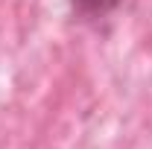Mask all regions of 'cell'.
Masks as SVG:
<instances>
[{"label": "cell", "mask_w": 152, "mask_h": 149, "mask_svg": "<svg viewBox=\"0 0 152 149\" xmlns=\"http://www.w3.org/2000/svg\"><path fill=\"white\" fill-rule=\"evenodd\" d=\"M67 3H70V9L76 15L94 20V18H105V15H111L114 9H120L123 0H67Z\"/></svg>", "instance_id": "6da1fadb"}]
</instances>
